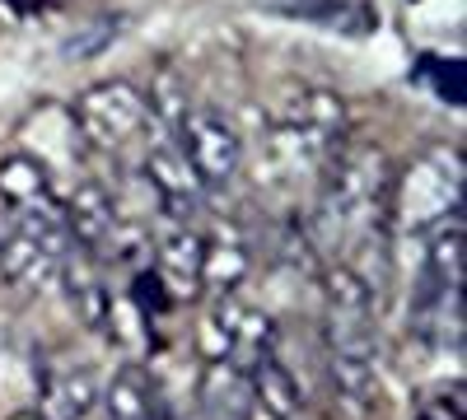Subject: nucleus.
I'll return each instance as SVG.
<instances>
[{
    "label": "nucleus",
    "instance_id": "f257e3e1",
    "mask_svg": "<svg viewBox=\"0 0 467 420\" xmlns=\"http://www.w3.org/2000/svg\"><path fill=\"white\" fill-rule=\"evenodd\" d=\"M323 341H327V378L332 397L350 420H365L379 406V299L374 285L332 266L323 281Z\"/></svg>",
    "mask_w": 467,
    "mask_h": 420
},
{
    "label": "nucleus",
    "instance_id": "f03ea898",
    "mask_svg": "<svg viewBox=\"0 0 467 420\" xmlns=\"http://www.w3.org/2000/svg\"><path fill=\"white\" fill-rule=\"evenodd\" d=\"M388 192H393V173L379 145H346L327 164V187L318 220L323 229L341 239H365L388 220Z\"/></svg>",
    "mask_w": 467,
    "mask_h": 420
},
{
    "label": "nucleus",
    "instance_id": "7ed1b4c3",
    "mask_svg": "<svg viewBox=\"0 0 467 420\" xmlns=\"http://www.w3.org/2000/svg\"><path fill=\"white\" fill-rule=\"evenodd\" d=\"M462 215V155L449 145H431L411 159L388 192V220L402 239H431L435 229Z\"/></svg>",
    "mask_w": 467,
    "mask_h": 420
},
{
    "label": "nucleus",
    "instance_id": "20e7f679",
    "mask_svg": "<svg viewBox=\"0 0 467 420\" xmlns=\"http://www.w3.org/2000/svg\"><path fill=\"white\" fill-rule=\"evenodd\" d=\"M341 122H346L341 98L323 94V89H308L290 108L276 112V122H271V155L290 173L327 169L337 145H341Z\"/></svg>",
    "mask_w": 467,
    "mask_h": 420
},
{
    "label": "nucleus",
    "instance_id": "39448f33",
    "mask_svg": "<svg viewBox=\"0 0 467 420\" xmlns=\"http://www.w3.org/2000/svg\"><path fill=\"white\" fill-rule=\"evenodd\" d=\"M70 118H75V131H80V140L89 149L117 155V149L131 145L150 127V98L131 80H103L75 98Z\"/></svg>",
    "mask_w": 467,
    "mask_h": 420
},
{
    "label": "nucleus",
    "instance_id": "423d86ee",
    "mask_svg": "<svg viewBox=\"0 0 467 420\" xmlns=\"http://www.w3.org/2000/svg\"><path fill=\"white\" fill-rule=\"evenodd\" d=\"M173 145L182 149V159L192 164V173H197V182L206 187V192L229 187L234 178H239V169H244L239 131L211 108H187L178 118V140Z\"/></svg>",
    "mask_w": 467,
    "mask_h": 420
},
{
    "label": "nucleus",
    "instance_id": "0eeeda50",
    "mask_svg": "<svg viewBox=\"0 0 467 420\" xmlns=\"http://www.w3.org/2000/svg\"><path fill=\"white\" fill-rule=\"evenodd\" d=\"M211 360H229L239 369H257L262 360H271V318L253 303H244L239 294H220L215 299V313H211Z\"/></svg>",
    "mask_w": 467,
    "mask_h": 420
},
{
    "label": "nucleus",
    "instance_id": "6e6552de",
    "mask_svg": "<svg viewBox=\"0 0 467 420\" xmlns=\"http://www.w3.org/2000/svg\"><path fill=\"white\" fill-rule=\"evenodd\" d=\"M57 271H61V252L10 220V229L0 234V285L19 294H47L57 285Z\"/></svg>",
    "mask_w": 467,
    "mask_h": 420
},
{
    "label": "nucleus",
    "instance_id": "1a4fd4ad",
    "mask_svg": "<svg viewBox=\"0 0 467 420\" xmlns=\"http://www.w3.org/2000/svg\"><path fill=\"white\" fill-rule=\"evenodd\" d=\"M145 182H150V192L154 201H160L173 220H192L202 210L206 201V187L197 182V173H192V164L182 159V149L169 140V145H154L150 155H145Z\"/></svg>",
    "mask_w": 467,
    "mask_h": 420
},
{
    "label": "nucleus",
    "instance_id": "9d476101",
    "mask_svg": "<svg viewBox=\"0 0 467 420\" xmlns=\"http://www.w3.org/2000/svg\"><path fill=\"white\" fill-rule=\"evenodd\" d=\"M61 220L70 229V239L85 252H99L108 239H117V206L108 197V187L94 182V178H80L61 197Z\"/></svg>",
    "mask_w": 467,
    "mask_h": 420
},
{
    "label": "nucleus",
    "instance_id": "9b49d317",
    "mask_svg": "<svg viewBox=\"0 0 467 420\" xmlns=\"http://www.w3.org/2000/svg\"><path fill=\"white\" fill-rule=\"evenodd\" d=\"M57 285L66 290L75 318H80L89 332H103L108 309H112V294H108V285H103V271H99L94 252H85L80 243H70V248H66V257H61Z\"/></svg>",
    "mask_w": 467,
    "mask_h": 420
},
{
    "label": "nucleus",
    "instance_id": "f8f14e48",
    "mask_svg": "<svg viewBox=\"0 0 467 420\" xmlns=\"http://www.w3.org/2000/svg\"><path fill=\"white\" fill-rule=\"evenodd\" d=\"M37 415L43 420H89V411L99 406V388L94 374L85 364H52L37 374Z\"/></svg>",
    "mask_w": 467,
    "mask_h": 420
},
{
    "label": "nucleus",
    "instance_id": "ddd939ff",
    "mask_svg": "<svg viewBox=\"0 0 467 420\" xmlns=\"http://www.w3.org/2000/svg\"><path fill=\"white\" fill-rule=\"evenodd\" d=\"M202 239L187 224H178L173 234L154 248V281L169 299H197L202 290Z\"/></svg>",
    "mask_w": 467,
    "mask_h": 420
},
{
    "label": "nucleus",
    "instance_id": "4468645a",
    "mask_svg": "<svg viewBox=\"0 0 467 420\" xmlns=\"http://www.w3.org/2000/svg\"><path fill=\"white\" fill-rule=\"evenodd\" d=\"M248 420H304L299 384L276 355L248 369Z\"/></svg>",
    "mask_w": 467,
    "mask_h": 420
},
{
    "label": "nucleus",
    "instance_id": "2eb2a0df",
    "mask_svg": "<svg viewBox=\"0 0 467 420\" xmlns=\"http://www.w3.org/2000/svg\"><path fill=\"white\" fill-rule=\"evenodd\" d=\"M52 182H57V178L37 164L28 149H19V155H10V159H0V201H5L15 215L61 206V197H57Z\"/></svg>",
    "mask_w": 467,
    "mask_h": 420
},
{
    "label": "nucleus",
    "instance_id": "dca6fc26",
    "mask_svg": "<svg viewBox=\"0 0 467 420\" xmlns=\"http://www.w3.org/2000/svg\"><path fill=\"white\" fill-rule=\"evenodd\" d=\"M197 402L206 420H248V369L229 360H211L202 374Z\"/></svg>",
    "mask_w": 467,
    "mask_h": 420
},
{
    "label": "nucleus",
    "instance_id": "f3484780",
    "mask_svg": "<svg viewBox=\"0 0 467 420\" xmlns=\"http://www.w3.org/2000/svg\"><path fill=\"white\" fill-rule=\"evenodd\" d=\"M103 411H108V420H154L160 415L145 369H136V364L117 369L112 384L103 388Z\"/></svg>",
    "mask_w": 467,
    "mask_h": 420
},
{
    "label": "nucleus",
    "instance_id": "a211bd4d",
    "mask_svg": "<svg viewBox=\"0 0 467 420\" xmlns=\"http://www.w3.org/2000/svg\"><path fill=\"white\" fill-rule=\"evenodd\" d=\"M248 248L244 243H224V239H215V243H206L202 248V290H215V294H234L244 285V276H248Z\"/></svg>",
    "mask_w": 467,
    "mask_h": 420
},
{
    "label": "nucleus",
    "instance_id": "6ab92c4d",
    "mask_svg": "<svg viewBox=\"0 0 467 420\" xmlns=\"http://www.w3.org/2000/svg\"><path fill=\"white\" fill-rule=\"evenodd\" d=\"M5 420H43V415H37V411H33V406H19V411H10V415H5Z\"/></svg>",
    "mask_w": 467,
    "mask_h": 420
}]
</instances>
